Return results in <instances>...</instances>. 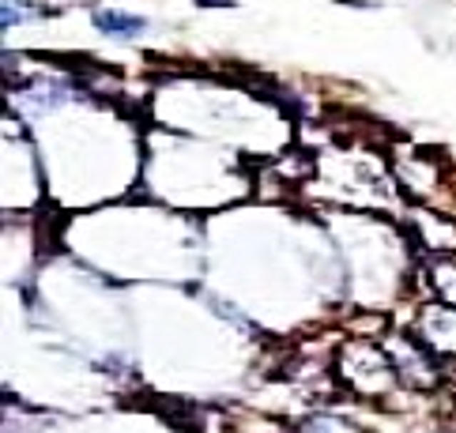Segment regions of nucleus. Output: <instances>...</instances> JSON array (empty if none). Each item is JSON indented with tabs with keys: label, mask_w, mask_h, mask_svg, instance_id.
<instances>
[{
	"label": "nucleus",
	"mask_w": 456,
	"mask_h": 433,
	"mask_svg": "<svg viewBox=\"0 0 456 433\" xmlns=\"http://www.w3.org/2000/svg\"><path fill=\"white\" fill-rule=\"evenodd\" d=\"M95 27L113 38H136L143 31V19L128 16V11H95Z\"/></svg>",
	"instance_id": "obj_1"
},
{
	"label": "nucleus",
	"mask_w": 456,
	"mask_h": 433,
	"mask_svg": "<svg viewBox=\"0 0 456 433\" xmlns=\"http://www.w3.org/2000/svg\"><path fill=\"white\" fill-rule=\"evenodd\" d=\"M200 4H204V8H216V4H223V8H234L238 0H200Z\"/></svg>",
	"instance_id": "obj_2"
}]
</instances>
